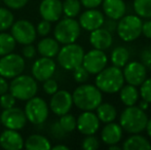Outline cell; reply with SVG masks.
<instances>
[{"label": "cell", "mask_w": 151, "mask_h": 150, "mask_svg": "<svg viewBox=\"0 0 151 150\" xmlns=\"http://www.w3.org/2000/svg\"><path fill=\"white\" fill-rule=\"evenodd\" d=\"M16 40L12 34L0 33V57L14 52L16 48Z\"/></svg>", "instance_id": "cell-30"}, {"label": "cell", "mask_w": 151, "mask_h": 150, "mask_svg": "<svg viewBox=\"0 0 151 150\" xmlns=\"http://www.w3.org/2000/svg\"><path fill=\"white\" fill-rule=\"evenodd\" d=\"M96 86L105 94H115L124 84V77L121 68L115 66L105 67L96 76Z\"/></svg>", "instance_id": "cell-2"}, {"label": "cell", "mask_w": 151, "mask_h": 150, "mask_svg": "<svg viewBox=\"0 0 151 150\" xmlns=\"http://www.w3.org/2000/svg\"><path fill=\"white\" fill-rule=\"evenodd\" d=\"M56 62L52 58L42 57L36 60L32 66V75L36 80L42 82L48 78H52L56 72Z\"/></svg>", "instance_id": "cell-15"}, {"label": "cell", "mask_w": 151, "mask_h": 150, "mask_svg": "<svg viewBox=\"0 0 151 150\" xmlns=\"http://www.w3.org/2000/svg\"><path fill=\"white\" fill-rule=\"evenodd\" d=\"M139 90H138L137 86L133 85V84L127 83V85H123L119 90V98L125 106L136 105V103L139 101Z\"/></svg>", "instance_id": "cell-25"}, {"label": "cell", "mask_w": 151, "mask_h": 150, "mask_svg": "<svg viewBox=\"0 0 151 150\" xmlns=\"http://www.w3.org/2000/svg\"><path fill=\"white\" fill-rule=\"evenodd\" d=\"M139 94L142 100H145L150 104L151 103V78H146L141 84H140Z\"/></svg>", "instance_id": "cell-34"}, {"label": "cell", "mask_w": 151, "mask_h": 150, "mask_svg": "<svg viewBox=\"0 0 151 150\" xmlns=\"http://www.w3.org/2000/svg\"><path fill=\"white\" fill-rule=\"evenodd\" d=\"M103 26H104L103 28H105L106 30L109 31L110 33L116 32V28H117V21L113 20V19L108 18V20L104 21Z\"/></svg>", "instance_id": "cell-44"}, {"label": "cell", "mask_w": 151, "mask_h": 150, "mask_svg": "<svg viewBox=\"0 0 151 150\" xmlns=\"http://www.w3.org/2000/svg\"><path fill=\"white\" fill-rule=\"evenodd\" d=\"M122 148L124 150H147L151 149V143L142 135L133 134L123 142Z\"/></svg>", "instance_id": "cell-24"}, {"label": "cell", "mask_w": 151, "mask_h": 150, "mask_svg": "<svg viewBox=\"0 0 151 150\" xmlns=\"http://www.w3.org/2000/svg\"><path fill=\"white\" fill-rule=\"evenodd\" d=\"M43 90L47 95H54L58 90V83L55 79L48 78L43 81Z\"/></svg>", "instance_id": "cell-40"}, {"label": "cell", "mask_w": 151, "mask_h": 150, "mask_svg": "<svg viewBox=\"0 0 151 150\" xmlns=\"http://www.w3.org/2000/svg\"><path fill=\"white\" fill-rule=\"evenodd\" d=\"M8 90L16 99L21 101H27L36 95L38 85L34 77L20 74L12 78Z\"/></svg>", "instance_id": "cell-4"}, {"label": "cell", "mask_w": 151, "mask_h": 150, "mask_svg": "<svg viewBox=\"0 0 151 150\" xmlns=\"http://www.w3.org/2000/svg\"><path fill=\"white\" fill-rule=\"evenodd\" d=\"M90 42L93 46V48L101 50H108L112 45V42H113L112 33H110L109 31H107L103 27L98 28L93 31H91Z\"/></svg>", "instance_id": "cell-20"}, {"label": "cell", "mask_w": 151, "mask_h": 150, "mask_svg": "<svg viewBox=\"0 0 151 150\" xmlns=\"http://www.w3.org/2000/svg\"><path fill=\"white\" fill-rule=\"evenodd\" d=\"M25 69V60L18 54L10 52L0 59V76L4 78H14L22 74Z\"/></svg>", "instance_id": "cell-9"}, {"label": "cell", "mask_w": 151, "mask_h": 150, "mask_svg": "<svg viewBox=\"0 0 151 150\" xmlns=\"http://www.w3.org/2000/svg\"><path fill=\"white\" fill-rule=\"evenodd\" d=\"M7 7L12 9H20L27 4L28 0H2Z\"/></svg>", "instance_id": "cell-42"}, {"label": "cell", "mask_w": 151, "mask_h": 150, "mask_svg": "<svg viewBox=\"0 0 151 150\" xmlns=\"http://www.w3.org/2000/svg\"><path fill=\"white\" fill-rule=\"evenodd\" d=\"M23 56L26 59H32L36 56V48L32 44H26L23 48Z\"/></svg>", "instance_id": "cell-43"}, {"label": "cell", "mask_w": 151, "mask_h": 150, "mask_svg": "<svg viewBox=\"0 0 151 150\" xmlns=\"http://www.w3.org/2000/svg\"><path fill=\"white\" fill-rule=\"evenodd\" d=\"M96 110H97V116L99 120L104 123L114 121L117 116V110H116L115 106L107 102L101 103L96 108Z\"/></svg>", "instance_id": "cell-26"}, {"label": "cell", "mask_w": 151, "mask_h": 150, "mask_svg": "<svg viewBox=\"0 0 151 150\" xmlns=\"http://www.w3.org/2000/svg\"><path fill=\"white\" fill-rule=\"evenodd\" d=\"M52 96L50 107V110L56 115L62 116L71 110L73 106V99H72V94H70L68 90H58Z\"/></svg>", "instance_id": "cell-14"}, {"label": "cell", "mask_w": 151, "mask_h": 150, "mask_svg": "<svg viewBox=\"0 0 151 150\" xmlns=\"http://www.w3.org/2000/svg\"><path fill=\"white\" fill-rule=\"evenodd\" d=\"M148 116L145 111L137 106H127L120 115L119 124L129 134H140L145 131Z\"/></svg>", "instance_id": "cell-3"}, {"label": "cell", "mask_w": 151, "mask_h": 150, "mask_svg": "<svg viewBox=\"0 0 151 150\" xmlns=\"http://www.w3.org/2000/svg\"><path fill=\"white\" fill-rule=\"evenodd\" d=\"M140 59H141V63L146 67V69L151 71V45L146 46L142 50Z\"/></svg>", "instance_id": "cell-38"}, {"label": "cell", "mask_w": 151, "mask_h": 150, "mask_svg": "<svg viewBox=\"0 0 151 150\" xmlns=\"http://www.w3.org/2000/svg\"><path fill=\"white\" fill-rule=\"evenodd\" d=\"M142 34L148 39H151V20L146 21L142 24Z\"/></svg>", "instance_id": "cell-46"}, {"label": "cell", "mask_w": 151, "mask_h": 150, "mask_svg": "<svg viewBox=\"0 0 151 150\" xmlns=\"http://www.w3.org/2000/svg\"><path fill=\"white\" fill-rule=\"evenodd\" d=\"M54 150H68V146H65V145H56V146L52 147Z\"/></svg>", "instance_id": "cell-50"}, {"label": "cell", "mask_w": 151, "mask_h": 150, "mask_svg": "<svg viewBox=\"0 0 151 150\" xmlns=\"http://www.w3.org/2000/svg\"><path fill=\"white\" fill-rule=\"evenodd\" d=\"M142 19L137 14H124L118 20L116 32L123 41H134L142 35Z\"/></svg>", "instance_id": "cell-5"}, {"label": "cell", "mask_w": 151, "mask_h": 150, "mask_svg": "<svg viewBox=\"0 0 151 150\" xmlns=\"http://www.w3.org/2000/svg\"><path fill=\"white\" fill-rule=\"evenodd\" d=\"M107 63L108 58L104 50L93 48L84 54L81 65L90 74L97 75L107 66Z\"/></svg>", "instance_id": "cell-11"}, {"label": "cell", "mask_w": 151, "mask_h": 150, "mask_svg": "<svg viewBox=\"0 0 151 150\" xmlns=\"http://www.w3.org/2000/svg\"><path fill=\"white\" fill-rule=\"evenodd\" d=\"M24 144V139L16 130L6 128L0 135V147L5 150H20Z\"/></svg>", "instance_id": "cell-19"}, {"label": "cell", "mask_w": 151, "mask_h": 150, "mask_svg": "<svg viewBox=\"0 0 151 150\" xmlns=\"http://www.w3.org/2000/svg\"><path fill=\"white\" fill-rule=\"evenodd\" d=\"M138 107H139V108H141L142 110L146 111L148 108H149V103L146 102L145 100H142V101H140V102H139V105H138Z\"/></svg>", "instance_id": "cell-48"}, {"label": "cell", "mask_w": 151, "mask_h": 150, "mask_svg": "<svg viewBox=\"0 0 151 150\" xmlns=\"http://www.w3.org/2000/svg\"><path fill=\"white\" fill-rule=\"evenodd\" d=\"M39 14L43 20L48 22H57L63 14V6L61 0H42L39 5Z\"/></svg>", "instance_id": "cell-18"}, {"label": "cell", "mask_w": 151, "mask_h": 150, "mask_svg": "<svg viewBox=\"0 0 151 150\" xmlns=\"http://www.w3.org/2000/svg\"><path fill=\"white\" fill-rule=\"evenodd\" d=\"M109 150H120V147L117 146V144H113V145H109L108 146Z\"/></svg>", "instance_id": "cell-51"}, {"label": "cell", "mask_w": 151, "mask_h": 150, "mask_svg": "<svg viewBox=\"0 0 151 150\" xmlns=\"http://www.w3.org/2000/svg\"><path fill=\"white\" fill-rule=\"evenodd\" d=\"M25 114L27 120L33 124H42L48 117L50 109L46 102L40 97H32L27 100L25 106Z\"/></svg>", "instance_id": "cell-8"}, {"label": "cell", "mask_w": 151, "mask_h": 150, "mask_svg": "<svg viewBox=\"0 0 151 150\" xmlns=\"http://www.w3.org/2000/svg\"><path fill=\"white\" fill-rule=\"evenodd\" d=\"M100 128V120L93 111H83L76 119V128L84 136L95 135Z\"/></svg>", "instance_id": "cell-16"}, {"label": "cell", "mask_w": 151, "mask_h": 150, "mask_svg": "<svg viewBox=\"0 0 151 150\" xmlns=\"http://www.w3.org/2000/svg\"><path fill=\"white\" fill-rule=\"evenodd\" d=\"M104 14L102 11L91 8L86 11H83L79 17V25L82 29L86 31H93L98 28L103 27L104 24Z\"/></svg>", "instance_id": "cell-17"}, {"label": "cell", "mask_w": 151, "mask_h": 150, "mask_svg": "<svg viewBox=\"0 0 151 150\" xmlns=\"http://www.w3.org/2000/svg\"><path fill=\"white\" fill-rule=\"evenodd\" d=\"M73 104L82 111H93L103 101L102 92L93 84H81L72 94Z\"/></svg>", "instance_id": "cell-1"}, {"label": "cell", "mask_w": 151, "mask_h": 150, "mask_svg": "<svg viewBox=\"0 0 151 150\" xmlns=\"http://www.w3.org/2000/svg\"><path fill=\"white\" fill-rule=\"evenodd\" d=\"M79 1L86 9H91V8H97L98 6L101 5L103 0H79Z\"/></svg>", "instance_id": "cell-45"}, {"label": "cell", "mask_w": 151, "mask_h": 150, "mask_svg": "<svg viewBox=\"0 0 151 150\" xmlns=\"http://www.w3.org/2000/svg\"><path fill=\"white\" fill-rule=\"evenodd\" d=\"M16 100L17 99L14 98L10 93L9 94L5 93V94L0 96V106L3 109L12 108V107H14V104H16Z\"/></svg>", "instance_id": "cell-37"}, {"label": "cell", "mask_w": 151, "mask_h": 150, "mask_svg": "<svg viewBox=\"0 0 151 150\" xmlns=\"http://www.w3.org/2000/svg\"><path fill=\"white\" fill-rule=\"evenodd\" d=\"M37 50L41 55V57L52 58L58 55L60 50V43L55 38L45 37L38 42Z\"/></svg>", "instance_id": "cell-23"}, {"label": "cell", "mask_w": 151, "mask_h": 150, "mask_svg": "<svg viewBox=\"0 0 151 150\" xmlns=\"http://www.w3.org/2000/svg\"><path fill=\"white\" fill-rule=\"evenodd\" d=\"M24 146L28 150H48L52 148V145H50L48 139L37 134L29 136Z\"/></svg>", "instance_id": "cell-27"}, {"label": "cell", "mask_w": 151, "mask_h": 150, "mask_svg": "<svg viewBox=\"0 0 151 150\" xmlns=\"http://www.w3.org/2000/svg\"><path fill=\"white\" fill-rule=\"evenodd\" d=\"M81 146L84 150H96L100 147V142L93 135H88L82 141Z\"/></svg>", "instance_id": "cell-36"}, {"label": "cell", "mask_w": 151, "mask_h": 150, "mask_svg": "<svg viewBox=\"0 0 151 150\" xmlns=\"http://www.w3.org/2000/svg\"><path fill=\"white\" fill-rule=\"evenodd\" d=\"M0 122L6 128L19 131L26 126L27 117L24 110L14 106L12 108L4 109L0 116Z\"/></svg>", "instance_id": "cell-12"}, {"label": "cell", "mask_w": 151, "mask_h": 150, "mask_svg": "<svg viewBox=\"0 0 151 150\" xmlns=\"http://www.w3.org/2000/svg\"><path fill=\"white\" fill-rule=\"evenodd\" d=\"M57 56H58V62L62 68L71 71L82 64L84 50L81 45L73 42V43L64 44Z\"/></svg>", "instance_id": "cell-6"}, {"label": "cell", "mask_w": 151, "mask_h": 150, "mask_svg": "<svg viewBox=\"0 0 151 150\" xmlns=\"http://www.w3.org/2000/svg\"><path fill=\"white\" fill-rule=\"evenodd\" d=\"M8 88H9V84L6 81V78L0 76V96L5 94V93H7Z\"/></svg>", "instance_id": "cell-47"}, {"label": "cell", "mask_w": 151, "mask_h": 150, "mask_svg": "<svg viewBox=\"0 0 151 150\" xmlns=\"http://www.w3.org/2000/svg\"><path fill=\"white\" fill-rule=\"evenodd\" d=\"M81 31L79 23L73 18L62 19L55 27L54 35L55 39L62 44L73 43L78 39Z\"/></svg>", "instance_id": "cell-7"}, {"label": "cell", "mask_w": 151, "mask_h": 150, "mask_svg": "<svg viewBox=\"0 0 151 150\" xmlns=\"http://www.w3.org/2000/svg\"><path fill=\"white\" fill-rule=\"evenodd\" d=\"M146 131H147V134H148V136L151 138V118L150 119H148V121H147V124H146V128H145Z\"/></svg>", "instance_id": "cell-49"}, {"label": "cell", "mask_w": 151, "mask_h": 150, "mask_svg": "<svg viewBox=\"0 0 151 150\" xmlns=\"http://www.w3.org/2000/svg\"><path fill=\"white\" fill-rule=\"evenodd\" d=\"M63 14L68 18H75L81 10V3L79 0H65L62 2Z\"/></svg>", "instance_id": "cell-31"}, {"label": "cell", "mask_w": 151, "mask_h": 150, "mask_svg": "<svg viewBox=\"0 0 151 150\" xmlns=\"http://www.w3.org/2000/svg\"><path fill=\"white\" fill-rule=\"evenodd\" d=\"M134 11L141 19H151V0H134Z\"/></svg>", "instance_id": "cell-29"}, {"label": "cell", "mask_w": 151, "mask_h": 150, "mask_svg": "<svg viewBox=\"0 0 151 150\" xmlns=\"http://www.w3.org/2000/svg\"><path fill=\"white\" fill-rule=\"evenodd\" d=\"M103 11L107 18L118 21L127 12V4L123 0H103Z\"/></svg>", "instance_id": "cell-22"}, {"label": "cell", "mask_w": 151, "mask_h": 150, "mask_svg": "<svg viewBox=\"0 0 151 150\" xmlns=\"http://www.w3.org/2000/svg\"><path fill=\"white\" fill-rule=\"evenodd\" d=\"M12 36L16 42L23 45L33 43L36 39V29L31 22L27 20H19L12 25Z\"/></svg>", "instance_id": "cell-10"}, {"label": "cell", "mask_w": 151, "mask_h": 150, "mask_svg": "<svg viewBox=\"0 0 151 150\" xmlns=\"http://www.w3.org/2000/svg\"><path fill=\"white\" fill-rule=\"evenodd\" d=\"M129 60V52L125 46H116L111 52L110 61L112 65L118 68H123Z\"/></svg>", "instance_id": "cell-28"}, {"label": "cell", "mask_w": 151, "mask_h": 150, "mask_svg": "<svg viewBox=\"0 0 151 150\" xmlns=\"http://www.w3.org/2000/svg\"><path fill=\"white\" fill-rule=\"evenodd\" d=\"M59 123L66 133H71L76 128V118L72 114L66 113L61 116Z\"/></svg>", "instance_id": "cell-33"}, {"label": "cell", "mask_w": 151, "mask_h": 150, "mask_svg": "<svg viewBox=\"0 0 151 150\" xmlns=\"http://www.w3.org/2000/svg\"><path fill=\"white\" fill-rule=\"evenodd\" d=\"M50 133H52V136L57 139H63L64 137L66 136V132L62 128L59 121L52 123V126H50Z\"/></svg>", "instance_id": "cell-41"}, {"label": "cell", "mask_w": 151, "mask_h": 150, "mask_svg": "<svg viewBox=\"0 0 151 150\" xmlns=\"http://www.w3.org/2000/svg\"><path fill=\"white\" fill-rule=\"evenodd\" d=\"M122 73L124 81L135 86H139L147 78V69L138 61L127 62V64L123 67Z\"/></svg>", "instance_id": "cell-13"}, {"label": "cell", "mask_w": 151, "mask_h": 150, "mask_svg": "<svg viewBox=\"0 0 151 150\" xmlns=\"http://www.w3.org/2000/svg\"><path fill=\"white\" fill-rule=\"evenodd\" d=\"M73 77L74 80L78 83H84V82L88 81V77H90V73L86 70L82 65H79L78 67L74 68L73 70Z\"/></svg>", "instance_id": "cell-35"}, {"label": "cell", "mask_w": 151, "mask_h": 150, "mask_svg": "<svg viewBox=\"0 0 151 150\" xmlns=\"http://www.w3.org/2000/svg\"><path fill=\"white\" fill-rule=\"evenodd\" d=\"M123 136V130L119 123L115 122H108L104 126L101 132V139L106 145L118 144Z\"/></svg>", "instance_id": "cell-21"}, {"label": "cell", "mask_w": 151, "mask_h": 150, "mask_svg": "<svg viewBox=\"0 0 151 150\" xmlns=\"http://www.w3.org/2000/svg\"><path fill=\"white\" fill-rule=\"evenodd\" d=\"M14 24V14L9 9L0 7V32L5 31Z\"/></svg>", "instance_id": "cell-32"}, {"label": "cell", "mask_w": 151, "mask_h": 150, "mask_svg": "<svg viewBox=\"0 0 151 150\" xmlns=\"http://www.w3.org/2000/svg\"><path fill=\"white\" fill-rule=\"evenodd\" d=\"M50 30H52V26H50V22L46 20H43L39 22V24L36 27V33L40 35V36H46L50 34Z\"/></svg>", "instance_id": "cell-39"}]
</instances>
